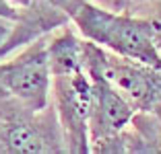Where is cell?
Here are the masks:
<instances>
[{
	"instance_id": "obj_1",
	"label": "cell",
	"mask_w": 161,
	"mask_h": 154,
	"mask_svg": "<svg viewBox=\"0 0 161 154\" xmlns=\"http://www.w3.org/2000/svg\"><path fill=\"white\" fill-rule=\"evenodd\" d=\"M56 97V115L68 152L89 154V119L93 103V82L83 60V41L70 29L47 41Z\"/></svg>"
},
{
	"instance_id": "obj_2",
	"label": "cell",
	"mask_w": 161,
	"mask_h": 154,
	"mask_svg": "<svg viewBox=\"0 0 161 154\" xmlns=\"http://www.w3.org/2000/svg\"><path fill=\"white\" fill-rule=\"evenodd\" d=\"M72 21L83 39L120 58L141 62L161 70V49L157 45L159 25L147 19L103 8L91 0H52Z\"/></svg>"
},
{
	"instance_id": "obj_3",
	"label": "cell",
	"mask_w": 161,
	"mask_h": 154,
	"mask_svg": "<svg viewBox=\"0 0 161 154\" xmlns=\"http://www.w3.org/2000/svg\"><path fill=\"white\" fill-rule=\"evenodd\" d=\"M83 60L93 82V103L89 119V144L91 152H101L105 144L120 138L126 126L134 119L136 109L126 97L103 76L97 62V45L83 39Z\"/></svg>"
},
{
	"instance_id": "obj_4",
	"label": "cell",
	"mask_w": 161,
	"mask_h": 154,
	"mask_svg": "<svg viewBox=\"0 0 161 154\" xmlns=\"http://www.w3.org/2000/svg\"><path fill=\"white\" fill-rule=\"evenodd\" d=\"M0 86L23 101L33 113L47 107L52 86V68L47 56V41L37 39L10 62L0 64Z\"/></svg>"
},
{
	"instance_id": "obj_5",
	"label": "cell",
	"mask_w": 161,
	"mask_h": 154,
	"mask_svg": "<svg viewBox=\"0 0 161 154\" xmlns=\"http://www.w3.org/2000/svg\"><path fill=\"white\" fill-rule=\"evenodd\" d=\"M97 62L103 76L130 101L136 111L155 113L161 105V70L120 58L97 45Z\"/></svg>"
},
{
	"instance_id": "obj_6",
	"label": "cell",
	"mask_w": 161,
	"mask_h": 154,
	"mask_svg": "<svg viewBox=\"0 0 161 154\" xmlns=\"http://www.w3.org/2000/svg\"><path fill=\"white\" fill-rule=\"evenodd\" d=\"M0 138H2V148L6 152L43 154L66 150L56 113H47L46 121L39 115L35 119L10 121L2 127Z\"/></svg>"
},
{
	"instance_id": "obj_7",
	"label": "cell",
	"mask_w": 161,
	"mask_h": 154,
	"mask_svg": "<svg viewBox=\"0 0 161 154\" xmlns=\"http://www.w3.org/2000/svg\"><path fill=\"white\" fill-rule=\"evenodd\" d=\"M21 10L10 2V0H0V19H6V21H17L19 19Z\"/></svg>"
},
{
	"instance_id": "obj_8",
	"label": "cell",
	"mask_w": 161,
	"mask_h": 154,
	"mask_svg": "<svg viewBox=\"0 0 161 154\" xmlns=\"http://www.w3.org/2000/svg\"><path fill=\"white\" fill-rule=\"evenodd\" d=\"M114 4H136V2H147V0H112Z\"/></svg>"
},
{
	"instance_id": "obj_9",
	"label": "cell",
	"mask_w": 161,
	"mask_h": 154,
	"mask_svg": "<svg viewBox=\"0 0 161 154\" xmlns=\"http://www.w3.org/2000/svg\"><path fill=\"white\" fill-rule=\"evenodd\" d=\"M157 45H159V49H161V27H159V33H157Z\"/></svg>"
},
{
	"instance_id": "obj_10",
	"label": "cell",
	"mask_w": 161,
	"mask_h": 154,
	"mask_svg": "<svg viewBox=\"0 0 161 154\" xmlns=\"http://www.w3.org/2000/svg\"><path fill=\"white\" fill-rule=\"evenodd\" d=\"M14 2H19V4H25V6H27L29 2H31V0H14Z\"/></svg>"
}]
</instances>
